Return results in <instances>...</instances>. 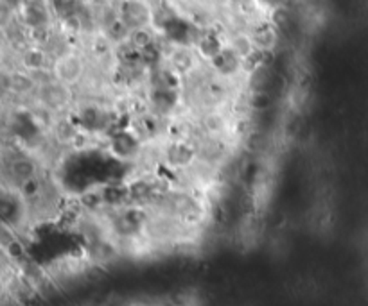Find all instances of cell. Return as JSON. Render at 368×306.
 <instances>
[{"instance_id":"12","label":"cell","mask_w":368,"mask_h":306,"mask_svg":"<svg viewBox=\"0 0 368 306\" xmlns=\"http://www.w3.org/2000/svg\"><path fill=\"white\" fill-rule=\"evenodd\" d=\"M155 41H157V32L153 31L151 27H139V29H133V31L130 32L128 43H130L135 50L142 52V50L149 49L151 45H155Z\"/></svg>"},{"instance_id":"8","label":"cell","mask_w":368,"mask_h":306,"mask_svg":"<svg viewBox=\"0 0 368 306\" xmlns=\"http://www.w3.org/2000/svg\"><path fill=\"white\" fill-rule=\"evenodd\" d=\"M119 13L131 31L151 27V2H119Z\"/></svg>"},{"instance_id":"5","label":"cell","mask_w":368,"mask_h":306,"mask_svg":"<svg viewBox=\"0 0 368 306\" xmlns=\"http://www.w3.org/2000/svg\"><path fill=\"white\" fill-rule=\"evenodd\" d=\"M17 17L27 29L54 23L50 2H20L17 4Z\"/></svg>"},{"instance_id":"17","label":"cell","mask_w":368,"mask_h":306,"mask_svg":"<svg viewBox=\"0 0 368 306\" xmlns=\"http://www.w3.org/2000/svg\"><path fill=\"white\" fill-rule=\"evenodd\" d=\"M124 306H160V303H151V301H130V303H124Z\"/></svg>"},{"instance_id":"13","label":"cell","mask_w":368,"mask_h":306,"mask_svg":"<svg viewBox=\"0 0 368 306\" xmlns=\"http://www.w3.org/2000/svg\"><path fill=\"white\" fill-rule=\"evenodd\" d=\"M103 32L106 34L108 40L112 41V43L115 45V47H119V45L126 43V41L130 40L131 29L128 26H126L122 18H117L115 22H112L110 26L104 27Z\"/></svg>"},{"instance_id":"11","label":"cell","mask_w":368,"mask_h":306,"mask_svg":"<svg viewBox=\"0 0 368 306\" xmlns=\"http://www.w3.org/2000/svg\"><path fill=\"white\" fill-rule=\"evenodd\" d=\"M224 43H226V49L232 50L241 61H244L257 50L248 32H229L224 36Z\"/></svg>"},{"instance_id":"7","label":"cell","mask_w":368,"mask_h":306,"mask_svg":"<svg viewBox=\"0 0 368 306\" xmlns=\"http://www.w3.org/2000/svg\"><path fill=\"white\" fill-rule=\"evenodd\" d=\"M248 34H250L251 41L255 45L257 50H262V52H273L275 45L278 41V36L280 31L277 27L271 23L269 18H262V20H257V22H251L250 29H248Z\"/></svg>"},{"instance_id":"15","label":"cell","mask_w":368,"mask_h":306,"mask_svg":"<svg viewBox=\"0 0 368 306\" xmlns=\"http://www.w3.org/2000/svg\"><path fill=\"white\" fill-rule=\"evenodd\" d=\"M248 104H250L251 115L253 113H264L271 108L273 99L269 94H251V92H248Z\"/></svg>"},{"instance_id":"4","label":"cell","mask_w":368,"mask_h":306,"mask_svg":"<svg viewBox=\"0 0 368 306\" xmlns=\"http://www.w3.org/2000/svg\"><path fill=\"white\" fill-rule=\"evenodd\" d=\"M162 160L173 172H185L197 160L196 149L188 142H164Z\"/></svg>"},{"instance_id":"14","label":"cell","mask_w":368,"mask_h":306,"mask_svg":"<svg viewBox=\"0 0 368 306\" xmlns=\"http://www.w3.org/2000/svg\"><path fill=\"white\" fill-rule=\"evenodd\" d=\"M2 251H4V258L8 260V262H11L13 265H17V263L23 262L27 258V247L26 244H23L22 240L18 238H13L11 242H8L6 245H2Z\"/></svg>"},{"instance_id":"2","label":"cell","mask_w":368,"mask_h":306,"mask_svg":"<svg viewBox=\"0 0 368 306\" xmlns=\"http://www.w3.org/2000/svg\"><path fill=\"white\" fill-rule=\"evenodd\" d=\"M54 79L68 86L76 88L83 83L85 76L88 74V59L83 52H70L63 58L56 59L52 67Z\"/></svg>"},{"instance_id":"3","label":"cell","mask_w":368,"mask_h":306,"mask_svg":"<svg viewBox=\"0 0 368 306\" xmlns=\"http://www.w3.org/2000/svg\"><path fill=\"white\" fill-rule=\"evenodd\" d=\"M142 147V143L128 129H121V131H115L110 136L106 152H110L113 160L121 161V163H135L139 160Z\"/></svg>"},{"instance_id":"10","label":"cell","mask_w":368,"mask_h":306,"mask_svg":"<svg viewBox=\"0 0 368 306\" xmlns=\"http://www.w3.org/2000/svg\"><path fill=\"white\" fill-rule=\"evenodd\" d=\"M54 58L47 52V49L40 47H29L26 52L20 56V68L27 74H36L41 70H52Z\"/></svg>"},{"instance_id":"16","label":"cell","mask_w":368,"mask_h":306,"mask_svg":"<svg viewBox=\"0 0 368 306\" xmlns=\"http://www.w3.org/2000/svg\"><path fill=\"white\" fill-rule=\"evenodd\" d=\"M269 20L277 27L278 31L282 32L286 31L287 27L291 26V17H289V9L286 8H275L271 9V13H269Z\"/></svg>"},{"instance_id":"9","label":"cell","mask_w":368,"mask_h":306,"mask_svg":"<svg viewBox=\"0 0 368 306\" xmlns=\"http://www.w3.org/2000/svg\"><path fill=\"white\" fill-rule=\"evenodd\" d=\"M79 124L76 122V119L70 115H63V116H58V120H56V124L52 125V129H50V138L54 140V143H58L59 147H63V149H68L70 151L72 147V142L76 140L77 133H79Z\"/></svg>"},{"instance_id":"6","label":"cell","mask_w":368,"mask_h":306,"mask_svg":"<svg viewBox=\"0 0 368 306\" xmlns=\"http://www.w3.org/2000/svg\"><path fill=\"white\" fill-rule=\"evenodd\" d=\"M164 63L184 81L193 76L194 72L203 65V61L193 47H176Z\"/></svg>"},{"instance_id":"1","label":"cell","mask_w":368,"mask_h":306,"mask_svg":"<svg viewBox=\"0 0 368 306\" xmlns=\"http://www.w3.org/2000/svg\"><path fill=\"white\" fill-rule=\"evenodd\" d=\"M36 102L56 116L70 115L74 108H76L74 88H68V86L61 85L58 81L40 86L38 92H36Z\"/></svg>"}]
</instances>
